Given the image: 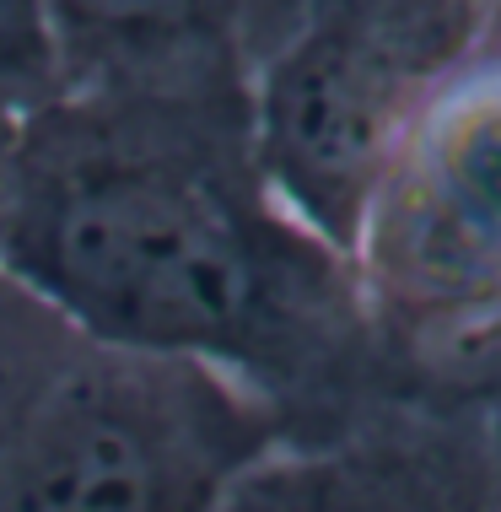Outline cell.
Returning <instances> with one entry per match:
<instances>
[{
	"instance_id": "1",
	"label": "cell",
	"mask_w": 501,
	"mask_h": 512,
	"mask_svg": "<svg viewBox=\"0 0 501 512\" xmlns=\"http://www.w3.org/2000/svg\"><path fill=\"white\" fill-rule=\"evenodd\" d=\"M0 270L238 383L286 442L388 405L351 254L259 168L248 81H81L17 119Z\"/></svg>"
},
{
	"instance_id": "9",
	"label": "cell",
	"mask_w": 501,
	"mask_h": 512,
	"mask_svg": "<svg viewBox=\"0 0 501 512\" xmlns=\"http://www.w3.org/2000/svg\"><path fill=\"white\" fill-rule=\"evenodd\" d=\"M480 421H485V442H491V464H496V486H501V394L491 405H480Z\"/></svg>"
},
{
	"instance_id": "6",
	"label": "cell",
	"mask_w": 501,
	"mask_h": 512,
	"mask_svg": "<svg viewBox=\"0 0 501 512\" xmlns=\"http://www.w3.org/2000/svg\"><path fill=\"white\" fill-rule=\"evenodd\" d=\"M302 0H49L65 87L81 81H248Z\"/></svg>"
},
{
	"instance_id": "7",
	"label": "cell",
	"mask_w": 501,
	"mask_h": 512,
	"mask_svg": "<svg viewBox=\"0 0 501 512\" xmlns=\"http://www.w3.org/2000/svg\"><path fill=\"white\" fill-rule=\"evenodd\" d=\"M65 92V54L49 0H0V108L33 114Z\"/></svg>"
},
{
	"instance_id": "4",
	"label": "cell",
	"mask_w": 501,
	"mask_h": 512,
	"mask_svg": "<svg viewBox=\"0 0 501 512\" xmlns=\"http://www.w3.org/2000/svg\"><path fill=\"white\" fill-rule=\"evenodd\" d=\"M491 0H302L248 76V124L275 195L351 254L394 151L469 49Z\"/></svg>"
},
{
	"instance_id": "5",
	"label": "cell",
	"mask_w": 501,
	"mask_h": 512,
	"mask_svg": "<svg viewBox=\"0 0 501 512\" xmlns=\"http://www.w3.org/2000/svg\"><path fill=\"white\" fill-rule=\"evenodd\" d=\"M216 512H501L480 410L388 399L351 426L275 442Z\"/></svg>"
},
{
	"instance_id": "3",
	"label": "cell",
	"mask_w": 501,
	"mask_h": 512,
	"mask_svg": "<svg viewBox=\"0 0 501 512\" xmlns=\"http://www.w3.org/2000/svg\"><path fill=\"white\" fill-rule=\"evenodd\" d=\"M351 270L399 399L501 394V0L394 151Z\"/></svg>"
},
{
	"instance_id": "2",
	"label": "cell",
	"mask_w": 501,
	"mask_h": 512,
	"mask_svg": "<svg viewBox=\"0 0 501 512\" xmlns=\"http://www.w3.org/2000/svg\"><path fill=\"white\" fill-rule=\"evenodd\" d=\"M281 421L0 270V512H216Z\"/></svg>"
},
{
	"instance_id": "8",
	"label": "cell",
	"mask_w": 501,
	"mask_h": 512,
	"mask_svg": "<svg viewBox=\"0 0 501 512\" xmlns=\"http://www.w3.org/2000/svg\"><path fill=\"white\" fill-rule=\"evenodd\" d=\"M11 146H17V114L0 108V205H6V173H11Z\"/></svg>"
}]
</instances>
